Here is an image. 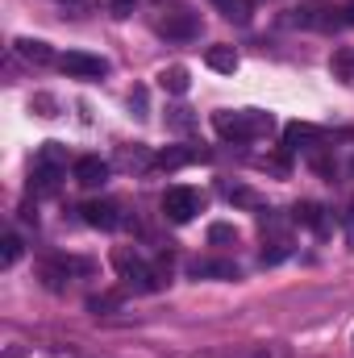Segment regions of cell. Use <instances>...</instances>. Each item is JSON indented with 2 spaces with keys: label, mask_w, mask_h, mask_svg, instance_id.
Here are the masks:
<instances>
[{
  "label": "cell",
  "mask_w": 354,
  "mask_h": 358,
  "mask_svg": "<svg viewBox=\"0 0 354 358\" xmlns=\"http://www.w3.org/2000/svg\"><path fill=\"white\" fill-rule=\"evenodd\" d=\"M187 275L192 279H238V267L229 259H196L187 263Z\"/></svg>",
  "instance_id": "30bf717a"
},
{
  "label": "cell",
  "mask_w": 354,
  "mask_h": 358,
  "mask_svg": "<svg viewBox=\"0 0 354 358\" xmlns=\"http://www.w3.org/2000/svg\"><path fill=\"white\" fill-rule=\"evenodd\" d=\"M13 46H17V55H21L25 63H34V67H46V63H55V50H50V42H42V38H17Z\"/></svg>",
  "instance_id": "7c38bea8"
},
{
  "label": "cell",
  "mask_w": 354,
  "mask_h": 358,
  "mask_svg": "<svg viewBox=\"0 0 354 358\" xmlns=\"http://www.w3.org/2000/svg\"><path fill=\"white\" fill-rule=\"evenodd\" d=\"M117 163H121V167H155V155H150L146 146H134V150H121Z\"/></svg>",
  "instance_id": "ffe728a7"
},
{
  "label": "cell",
  "mask_w": 354,
  "mask_h": 358,
  "mask_svg": "<svg viewBox=\"0 0 354 358\" xmlns=\"http://www.w3.org/2000/svg\"><path fill=\"white\" fill-rule=\"evenodd\" d=\"M213 129L225 142H250V138L275 129V117L263 108H221V113H213Z\"/></svg>",
  "instance_id": "6da1fadb"
},
{
  "label": "cell",
  "mask_w": 354,
  "mask_h": 358,
  "mask_svg": "<svg viewBox=\"0 0 354 358\" xmlns=\"http://www.w3.org/2000/svg\"><path fill=\"white\" fill-rule=\"evenodd\" d=\"M338 21H342V25H354V0H346V4L338 8Z\"/></svg>",
  "instance_id": "83f0119b"
},
{
  "label": "cell",
  "mask_w": 354,
  "mask_h": 358,
  "mask_svg": "<svg viewBox=\"0 0 354 358\" xmlns=\"http://www.w3.org/2000/svg\"><path fill=\"white\" fill-rule=\"evenodd\" d=\"M167 125L176 134H187V129H196V117H192V108H167Z\"/></svg>",
  "instance_id": "7402d4cb"
},
{
  "label": "cell",
  "mask_w": 354,
  "mask_h": 358,
  "mask_svg": "<svg viewBox=\"0 0 354 358\" xmlns=\"http://www.w3.org/2000/svg\"><path fill=\"white\" fill-rule=\"evenodd\" d=\"M200 213V192L196 187H167L163 192V217L171 225H187Z\"/></svg>",
  "instance_id": "3957f363"
},
{
  "label": "cell",
  "mask_w": 354,
  "mask_h": 358,
  "mask_svg": "<svg viewBox=\"0 0 354 358\" xmlns=\"http://www.w3.org/2000/svg\"><path fill=\"white\" fill-rule=\"evenodd\" d=\"M104 4H108V8H113V17H129V13H134V4H138V0H104Z\"/></svg>",
  "instance_id": "484cf974"
},
{
  "label": "cell",
  "mask_w": 354,
  "mask_h": 358,
  "mask_svg": "<svg viewBox=\"0 0 354 358\" xmlns=\"http://www.w3.org/2000/svg\"><path fill=\"white\" fill-rule=\"evenodd\" d=\"M88 308L92 313H108V308H117V296H92Z\"/></svg>",
  "instance_id": "cb8c5ba5"
},
{
  "label": "cell",
  "mask_w": 354,
  "mask_h": 358,
  "mask_svg": "<svg viewBox=\"0 0 354 358\" xmlns=\"http://www.w3.org/2000/svg\"><path fill=\"white\" fill-rule=\"evenodd\" d=\"M29 108H38V117H55V96H46V92H38V96L29 100Z\"/></svg>",
  "instance_id": "603a6c76"
},
{
  "label": "cell",
  "mask_w": 354,
  "mask_h": 358,
  "mask_svg": "<svg viewBox=\"0 0 354 358\" xmlns=\"http://www.w3.org/2000/svg\"><path fill=\"white\" fill-rule=\"evenodd\" d=\"M59 67H63L67 76H76V80H100V76H108V59L88 55V50H67V55L59 59Z\"/></svg>",
  "instance_id": "277c9868"
},
{
  "label": "cell",
  "mask_w": 354,
  "mask_h": 358,
  "mask_svg": "<svg viewBox=\"0 0 354 358\" xmlns=\"http://www.w3.org/2000/svg\"><path fill=\"white\" fill-rule=\"evenodd\" d=\"M88 263H71V259H50V263H42V283L50 287V292H67V283H71V271H84Z\"/></svg>",
  "instance_id": "ba28073f"
},
{
  "label": "cell",
  "mask_w": 354,
  "mask_h": 358,
  "mask_svg": "<svg viewBox=\"0 0 354 358\" xmlns=\"http://www.w3.org/2000/svg\"><path fill=\"white\" fill-rule=\"evenodd\" d=\"M4 358H25V350L21 346H4Z\"/></svg>",
  "instance_id": "f1b7e54d"
},
{
  "label": "cell",
  "mask_w": 354,
  "mask_h": 358,
  "mask_svg": "<svg viewBox=\"0 0 354 358\" xmlns=\"http://www.w3.org/2000/svg\"><path fill=\"white\" fill-rule=\"evenodd\" d=\"M129 108H134L138 117H146V88H134V92H129Z\"/></svg>",
  "instance_id": "d4e9b609"
},
{
  "label": "cell",
  "mask_w": 354,
  "mask_h": 358,
  "mask_svg": "<svg viewBox=\"0 0 354 358\" xmlns=\"http://www.w3.org/2000/svg\"><path fill=\"white\" fill-rule=\"evenodd\" d=\"M217 8H221L234 25H250V17H255V0H217Z\"/></svg>",
  "instance_id": "9a60e30c"
},
{
  "label": "cell",
  "mask_w": 354,
  "mask_h": 358,
  "mask_svg": "<svg viewBox=\"0 0 354 358\" xmlns=\"http://www.w3.org/2000/svg\"><path fill=\"white\" fill-rule=\"evenodd\" d=\"M80 213H84V221H88L92 229H117V225H125V217H121V208L113 200H88Z\"/></svg>",
  "instance_id": "52a82bcc"
},
{
  "label": "cell",
  "mask_w": 354,
  "mask_h": 358,
  "mask_svg": "<svg viewBox=\"0 0 354 358\" xmlns=\"http://www.w3.org/2000/svg\"><path fill=\"white\" fill-rule=\"evenodd\" d=\"M325 146V134L309 121H288L283 125V150H317Z\"/></svg>",
  "instance_id": "5b68a950"
},
{
  "label": "cell",
  "mask_w": 354,
  "mask_h": 358,
  "mask_svg": "<svg viewBox=\"0 0 354 358\" xmlns=\"http://www.w3.org/2000/svg\"><path fill=\"white\" fill-rule=\"evenodd\" d=\"M159 84H163V92H171V96H183V92L192 88V76H187V67L171 63V67L159 71Z\"/></svg>",
  "instance_id": "5bb4252c"
},
{
  "label": "cell",
  "mask_w": 354,
  "mask_h": 358,
  "mask_svg": "<svg viewBox=\"0 0 354 358\" xmlns=\"http://www.w3.org/2000/svg\"><path fill=\"white\" fill-rule=\"evenodd\" d=\"M71 176H76V183H80V187H88V192H96V187H104V183H108V176H113V167H108L104 159H96V155H84V159H76Z\"/></svg>",
  "instance_id": "8992f818"
},
{
  "label": "cell",
  "mask_w": 354,
  "mask_h": 358,
  "mask_svg": "<svg viewBox=\"0 0 354 358\" xmlns=\"http://www.w3.org/2000/svg\"><path fill=\"white\" fill-rule=\"evenodd\" d=\"M221 192H225V200H229V204H242V208H263V200H259L250 187H242V183H221Z\"/></svg>",
  "instance_id": "ac0fdd59"
},
{
  "label": "cell",
  "mask_w": 354,
  "mask_h": 358,
  "mask_svg": "<svg viewBox=\"0 0 354 358\" xmlns=\"http://www.w3.org/2000/svg\"><path fill=\"white\" fill-rule=\"evenodd\" d=\"M250 358H288V350H283V346H259Z\"/></svg>",
  "instance_id": "4316f807"
},
{
  "label": "cell",
  "mask_w": 354,
  "mask_h": 358,
  "mask_svg": "<svg viewBox=\"0 0 354 358\" xmlns=\"http://www.w3.org/2000/svg\"><path fill=\"white\" fill-rule=\"evenodd\" d=\"M204 63H208L213 71H221V76H234V71H238V50H234V46H208V50H204Z\"/></svg>",
  "instance_id": "4fadbf2b"
},
{
  "label": "cell",
  "mask_w": 354,
  "mask_h": 358,
  "mask_svg": "<svg viewBox=\"0 0 354 358\" xmlns=\"http://www.w3.org/2000/svg\"><path fill=\"white\" fill-rule=\"evenodd\" d=\"M330 71H334V80L351 84V80H354V50H351V46H338V50H334V59H330Z\"/></svg>",
  "instance_id": "2e32d148"
},
{
  "label": "cell",
  "mask_w": 354,
  "mask_h": 358,
  "mask_svg": "<svg viewBox=\"0 0 354 358\" xmlns=\"http://www.w3.org/2000/svg\"><path fill=\"white\" fill-rule=\"evenodd\" d=\"M292 221H296V225H309V229H317V234H325V217H321V208L309 204V200L292 208Z\"/></svg>",
  "instance_id": "e0dca14e"
},
{
  "label": "cell",
  "mask_w": 354,
  "mask_h": 358,
  "mask_svg": "<svg viewBox=\"0 0 354 358\" xmlns=\"http://www.w3.org/2000/svg\"><path fill=\"white\" fill-rule=\"evenodd\" d=\"M67 171V146L63 142H42L38 146V155H34V187L38 192H55V183L59 176Z\"/></svg>",
  "instance_id": "7a4b0ae2"
},
{
  "label": "cell",
  "mask_w": 354,
  "mask_h": 358,
  "mask_svg": "<svg viewBox=\"0 0 354 358\" xmlns=\"http://www.w3.org/2000/svg\"><path fill=\"white\" fill-rule=\"evenodd\" d=\"M196 159H204V150H196V146H167V150L155 155V167L159 171H179V167H187Z\"/></svg>",
  "instance_id": "9c48e42d"
},
{
  "label": "cell",
  "mask_w": 354,
  "mask_h": 358,
  "mask_svg": "<svg viewBox=\"0 0 354 358\" xmlns=\"http://www.w3.org/2000/svg\"><path fill=\"white\" fill-rule=\"evenodd\" d=\"M159 29H163L167 38H176V42H187V38L200 34V21H196L192 13H167V17L159 21Z\"/></svg>",
  "instance_id": "8fae6325"
},
{
  "label": "cell",
  "mask_w": 354,
  "mask_h": 358,
  "mask_svg": "<svg viewBox=\"0 0 354 358\" xmlns=\"http://www.w3.org/2000/svg\"><path fill=\"white\" fill-rule=\"evenodd\" d=\"M17 259H21V234L8 229V234L0 238V267H13Z\"/></svg>",
  "instance_id": "d6986e66"
},
{
  "label": "cell",
  "mask_w": 354,
  "mask_h": 358,
  "mask_svg": "<svg viewBox=\"0 0 354 358\" xmlns=\"http://www.w3.org/2000/svg\"><path fill=\"white\" fill-rule=\"evenodd\" d=\"M208 242L213 246H234L238 242V229L229 221H217V225H208Z\"/></svg>",
  "instance_id": "44dd1931"
}]
</instances>
